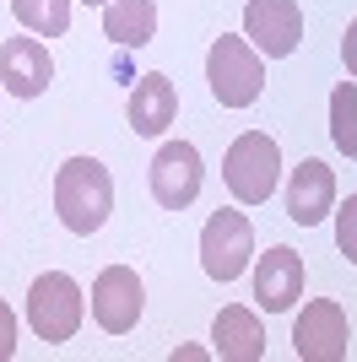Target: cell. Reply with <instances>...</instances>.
Instances as JSON below:
<instances>
[{
  "instance_id": "16",
  "label": "cell",
  "mask_w": 357,
  "mask_h": 362,
  "mask_svg": "<svg viewBox=\"0 0 357 362\" xmlns=\"http://www.w3.org/2000/svg\"><path fill=\"white\" fill-rule=\"evenodd\" d=\"M11 11L38 38H60V33L71 28V0H11Z\"/></svg>"
},
{
  "instance_id": "4",
  "label": "cell",
  "mask_w": 357,
  "mask_h": 362,
  "mask_svg": "<svg viewBox=\"0 0 357 362\" xmlns=\"http://www.w3.org/2000/svg\"><path fill=\"white\" fill-rule=\"evenodd\" d=\"M28 325H33L38 341L65 346V341L81 330V287H76L65 271H44L28 292Z\"/></svg>"
},
{
  "instance_id": "6",
  "label": "cell",
  "mask_w": 357,
  "mask_h": 362,
  "mask_svg": "<svg viewBox=\"0 0 357 362\" xmlns=\"http://www.w3.org/2000/svg\"><path fill=\"white\" fill-rule=\"evenodd\" d=\"M200 179H206V168H200V151H195L190 141H163V146H157V157H152V200H157L163 211L195 206Z\"/></svg>"
},
{
  "instance_id": "5",
  "label": "cell",
  "mask_w": 357,
  "mask_h": 362,
  "mask_svg": "<svg viewBox=\"0 0 357 362\" xmlns=\"http://www.w3.org/2000/svg\"><path fill=\"white\" fill-rule=\"evenodd\" d=\"M254 259V227L244 211L222 206V211H211L206 227H200V265H206L211 281H238V276L249 271Z\"/></svg>"
},
{
  "instance_id": "14",
  "label": "cell",
  "mask_w": 357,
  "mask_h": 362,
  "mask_svg": "<svg viewBox=\"0 0 357 362\" xmlns=\"http://www.w3.org/2000/svg\"><path fill=\"white\" fill-rule=\"evenodd\" d=\"M174 114H178L174 81H168L163 71L141 76L135 92H130V130H135V136H163L168 124H174Z\"/></svg>"
},
{
  "instance_id": "1",
  "label": "cell",
  "mask_w": 357,
  "mask_h": 362,
  "mask_svg": "<svg viewBox=\"0 0 357 362\" xmlns=\"http://www.w3.org/2000/svg\"><path fill=\"white\" fill-rule=\"evenodd\" d=\"M55 211L71 233H98L114 211V179L98 157H71V163L55 173Z\"/></svg>"
},
{
  "instance_id": "21",
  "label": "cell",
  "mask_w": 357,
  "mask_h": 362,
  "mask_svg": "<svg viewBox=\"0 0 357 362\" xmlns=\"http://www.w3.org/2000/svg\"><path fill=\"white\" fill-rule=\"evenodd\" d=\"M200 357H206L200 346H178V351H174V362H200Z\"/></svg>"
},
{
  "instance_id": "17",
  "label": "cell",
  "mask_w": 357,
  "mask_h": 362,
  "mask_svg": "<svg viewBox=\"0 0 357 362\" xmlns=\"http://www.w3.org/2000/svg\"><path fill=\"white\" fill-rule=\"evenodd\" d=\"M330 141L341 146V157H357V81L330 92Z\"/></svg>"
},
{
  "instance_id": "18",
  "label": "cell",
  "mask_w": 357,
  "mask_h": 362,
  "mask_svg": "<svg viewBox=\"0 0 357 362\" xmlns=\"http://www.w3.org/2000/svg\"><path fill=\"white\" fill-rule=\"evenodd\" d=\"M336 243H341V255L357 265V195H346L341 211H336Z\"/></svg>"
},
{
  "instance_id": "20",
  "label": "cell",
  "mask_w": 357,
  "mask_h": 362,
  "mask_svg": "<svg viewBox=\"0 0 357 362\" xmlns=\"http://www.w3.org/2000/svg\"><path fill=\"white\" fill-rule=\"evenodd\" d=\"M341 60H346V71H352V81H357V22L346 28V38H341Z\"/></svg>"
},
{
  "instance_id": "19",
  "label": "cell",
  "mask_w": 357,
  "mask_h": 362,
  "mask_svg": "<svg viewBox=\"0 0 357 362\" xmlns=\"http://www.w3.org/2000/svg\"><path fill=\"white\" fill-rule=\"evenodd\" d=\"M16 357V319H11V308L0 303V362H11Z\"/></svg>"
},
{
  "instance_id": "12",
  "label": "cell",
  "mask_w": 357,
  "mask_h": 362,
  "mask_svg": "<svg viewBox=\"0 0 357 362\" xmlns=\"http://www.w3.org/2000/svg\"><path fill=\"white\" fill-rule=\"evenodd\" d=\"M330 206H336V173H330L325 163L303 157V163L293 168V179H287V216H293L298 227H314V222L330 216Z\"/></svg>"
},
{
  "instance_id": "8",
  "label": "cell",
  "mask_w": 357,
  "mask_h": 362,
  "mask_svg": "<svg viewBox=\"0 0 357 362\" xmlns=\"http://www.w3.org/2000/svg\"><path fill=\"white\" fill-rule=\"evenodd\" d=\"M244 38L266 60L293 54L303 44V11H298V0H249L244 6Z\"/></svg>"
},
{
  "instance_id": "22",
  "label": "cell",
  "mask_w": 357,
  "mask_h": 362,
  "mask_svg": "<svg viewBox=\"0 0 357 362\" xmlns=\"http://www.w3.org/2000/svg\"><path fill=\"white\" fill-rule=\"evenodd\" d=\"M87 6H108V0H87Z\"/></svg>"
},
{
  "instance_id": "10",
  "label": "cell",
  "mask_w": 357,
  "mask_h": 362,
  "mask_svg": "<svg viewBox=\"0 0 357 362\" xmlns=\"http://www.w3.org/2000/svg\"><path fill=\"white\" fill-rule=\"evenodd\" d=\"M298 298H303V255L276 243V249H266L254 259V303L266 314H287Z\"/></svg>"
},
{
  "instance_id": "2",
  "label": "cell",
  "mask_w": 357,
  "mask_h": 362,
  "mask_svg": "<svg viewBox=\"0 0 357 362\" xmlns=\"http://www.w3.org/2000/svg\"><path fill=\"white\" fill-rule=\"evenodd\" d=\"M222 179L238 206H266L282 184V146L266 130H244L222 157Z\"/></svg>"
},
{
  "instance_id": "15",
  "label": "cell",
  "mask_w": 357,
  "mask_h": 362,
  "mask_svg": "<svg viewBox=\"0 0 357 362\" xmlns=\"http://www.w3.org/2000/svg\"><path fill=\"white\" fill-rule=\"evenodd\" d=\"M157 33V0H108L103 6V38L119 49H147Z\"/></svg>"
},
{
  "instance_id": "7",
  "label": "cell",
  "mask_w": 357,
  "mask_h": 362,
  "mask_svg": "<svg viewBox=\"0 0 357 362\" xmlns=\"http://www.w3.org/2000/svg\"><path fill=\"white\" fill-rule=\"evenodd\" d=\"M141 308H147V287H141V276H135L130 265H108V271H98V281H92V319H98L108 335L135 330Z\"/></svg>"
},
{
  "instance_id": "13",
  "label": "cell",
  "mask_w": 357,
  "mask_h": 362,
  "mask_svg": "<svg viewBox=\"0 0 357 362\" xmlns=\"http://www.w3.org/2000/svg\"><path fill=\"white\" fill-rule=\"evenodd\" d=\"M211 351L222 362H260L266 357V330H260L254 308L227 303L222 314H217V330H211Z\"/></svg>"
},
{
  "instance_id": "11",
  "label": "cell",
  "mask_w": 357,
  "mask_h": 362,
  "mask_svg": "<svg viewBox=\"0 0 357 362\" xmlns=\"http://www.w3.org/2000/svg\"><path fill=\"white\" fill-rule=\"evenodd\" d=\"M0 81H6L11 98H38V92L55 81V60H49V49L38 44V33L0 44Z\"/></svg>"
},
{
  "instance_id": "9",
  "label": "cell",
  "mask_w": 357,
  "mask_h": 362,
  "mask_svg": "<svg viewBox=\"0 0 357 362\" xmlns=\"http://www.w3.org/2000/svg\"><path fill=\"white\" fill-rule=\"evenodd\" d=\"M293 351L303 362H341L346 357V314H341V303L314 298L293 325Z\"/></svg>"
},
{
  "instance_id": "3",
  "label": "cell",
  "mask_w": 357,
  "mask_h": 362,
  "mask_svg": "<svg viewBox=\"0 0 357 362\" xmlns=\"http://www.w3.org/2000/svg\"><path fill=\"white\" fill-rule=\"evenodd\" d=\"M206 81H211V98L222 108H249L266 87V65H260V49L244 44V38H217L206 54Z\"/></svg>"
}]
</instances>
